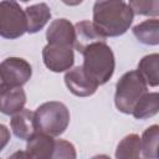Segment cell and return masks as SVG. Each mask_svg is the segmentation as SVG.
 Wrapping results in <instances>:
<instances>
[{"label":"cell","mask_w":159,"mask_h":159,"mask_svg":"<svg viewBox=\"0 0 159 159\" xmlns=\"http://www.w3.org/2000/svg\"><path fill=\"white\" fill-rule=\"evenodd\" d=\"M53 159L57 158H70L75 159L76 158V149L72 143L63 140V139H57L55 144V152H53Z\"/></svg>","instance_id":"obj_21"},{"label":"cell","mask_w":159,"mask_h":159,"mask_svg":"<svg viewBox=\"0 0 159 159\" xmlns=\"http://www.w3.org/2000/svg\"><path fill=\"white\" fill-rule=\"evenodd\" d=\"M158 142H159V127L153 124L143 132L140 138V154L144 158H158Z\"/></svg>","instance_id":"obj_18"},{"label":"cell","mask_w":159,"mask_h":159,"mask_svg":"<svg viewBox=\"0 0 159 159\" xmlns=\"http://www.w3.org/2000/svg\"><path fill=\"white\" fill-rule=\"evenodd\" d=\"M94 41H106V37H103L97 29L94 27L93 22L88 20L80 21L75 25V45L73 47L81 52L86 46Z\"/></svg>","instance_id":"obj_14"},{"label":"cell","mask_w":159,"mask_h":159,"mask_svg":"<svg viewBox=\"0 0 159 159\" xmlns=\"http://www.w3.org/2000/svg\"><path fill=\"white\" fill-rule=\"evenodd\" d=\"M133 14L157 17L159 15V0H129Z\"/></svg>","instance_id":"obj_20"},{"label":"cell","mask_w":159,"mask_h":159,"mask_svg":"<svg viewBox=\"0 0 159 159\" xmlns=\"http://www.w3.org/2000/svg\"><path fill=\"white\" fill-rule=\"evenodd\" d=\"M63 80L70 92L77 97H89L98 88V84L84 72L82 66L67 70Z\"/></svg>","instance_id":"obj_8"},{"label":"cell","mask_w":159,"mask_h":159,"mask_svg":"<svg viewBox=\"0 0 159 159\" xmlns=\"http://www.w3.org/2000/svg\"><path fill=\"white\" fill-rule=\"evenodd\" d=\"M148 84L137 70L125 72L116 84L114 104L124 114H130L138 99L147 92Z\"/></svg>","instance_id":"obj_4"},{"label":"cell","mask_w":159,"mask_h":159,"mask_svg":"<svg viewBox=\"0 0 159 159\" xmlns=\"http://www.w3.org/2000/svg\"><path fill=\"white\" fill-rule=\"evenodd\" d=\"M26 103V93L21 87H2L0 89V112L12 116Z\"/></svg>","instance_id":"obj_11"},{"label":"cell","mask_w":159,"mask_h":159,"mask_svg":"<svg viewBox=\"0 0 159 159\" xmlns=\"http://www.w3.org/2000/svg\"><path fill=\"white\" fill-rule=\"evenodd\" d=\"M145 83L150 87H158L159 84V55L150 53L144 56L139 63L137 70Z\"/></svg>","instance_id":"obj_17"},{"label":"cell","mask_w":159,"mask_h":159,"mask_svg":"<svg viewBox=\"0 0 159 159\" xmlns=\"http://www.w3.org/2000/svg\"><path fill=\"white\" fill-rule=\"evenodd\" d=\"M55 144L56 140L53 139V137L41 132H36L27 139L24 155L34 159H50L53 157Z\"/></svg>","instance_id":"obj_10"},{"label":"cell","mask_w":159,"mask_h":159,"mask_svg":"<svg viewBox=\"0 0 159 159\" xmlns=\"http://www.w3.org/2000/svg\"><path fill=\"white\" fill-rule=\"evenodd\" d=\"M159 111V94L158 92H145L133 107L130 114L135 119H147L155 116Z\"/></svg>","instance_id":"obj_16"},{"label":"cell","mask_w":159,"mask_h":159,"mask_svg":"<svg viewBox=\"0 0 159 159\" xmlns=\"http://www.w3.org/2000/svg\"><path fill=\"white\" fill-rule=\"evenodd\" d=\"M0 89H1V83H0Z\"/></svg>","instance_id":"obj_25"},{"label":"cell","mask_w":159,"mask_h":159,"mask_svg":"<svg viewBox=\"0 0 159 159\" xmlns=\"http://www.w3.org/2000/svg\"><path fill=\"white\" fill-rule=\"evenodd\" d=\"M81 53L83 55V70L84 72L98 84L107 83L116 67V60L112 48L106 41H94L86 46Z\"/></svg>","instance_id":"obj_2"},{"label":"cell","mask_w":159,"mask_h":159,"mask_svg":"<svg viewBox=\"0 0 159 159\" xmlns=\"http://www.w3.org/2000/svg\"><path fill=\"white\" fill-rule=\"evenodd\" d=\"M63 4H66V5H68V6H77V5H80L83 0H61Z\"/></svg>","instance_id":"obj_23"},{"label":"cell","mask_w":159,"mask_h":159,"mask_svg":"<svg viewBox=\"0 0 159 159\" xmlns=\"http://www.w3.org/2000/svg\"><path fill=\"white\" fill-rule=\"evenodd\" d=\"M32 75L31 65L21 57H7L0 63V83L2 87H22Z\"/></svg>","instance_id":"obj_6"},{"label":"cell","mask_w":159,"mask_h":159,"mask_svg":"<svg viewBox=\"0 0 159 159\" xmlns=\"http://www.w3.org/2000/svg\"><path fill=\"white\" fill-rule=\"evenodd\" d=\"M47 43L68 46L73 48L75 45V25L67 19L53 20L46 30Z\"/></svg>","instance_id":"obj_9"},{"label":"cell","mask_w":159,"mask_h":159,"mask_svg":"<svg viewBox=\"0 0 159 159\" xmlns=\"http://www.w3.org/2000/svg\"><path fill=\"white\" fill-rule=\"evenodd\" d=\"M134 14L124 0H96L93 25L103 37H117L125 34Z\"/></svg>","instance_id":"obj_1"},{"label":"cell","mask_w":159,"mask_h":159,"mask_svg":"<svg viewBox=\"0 0 159 159\" xmlns=\"http://www.w3.org/2000/svg\"><path fill=\"white\" fill-rule=\"evenodd\" d=\"M10 140V130L6 125L0 124V152L6 147V144Z\"/></svg>","instance_id":"obj_22"},{"label":"cell","mask_w":159,"mask_h":159,"mask_svg":"<svg viewBox=\"0 0 159 159\" xmlns=\"http://www.w3.org/2000/svg\"><path fill=\"white\" fill-rule=\"evenodd\" d=\"M10 127L12 129V133L17 138L27 140L34 133L37 132L34 119V112L26 108L16 112L10 119Z\"/></svg>","instance_id":"obj_12"},{"label":"cell","mask_w":159,"mask_h":159,"mask_svg":"<svg viewBox=\"0 0 159 159\" xmlns=\"http://www.w3.org/2000/svg\"><path fill=\"white\" fill-rule=\"evenodd\" d=\"M140 138L138 134H128L125 135L117 145L116 149V158L118 159H130V158H139L140 157Z\"/></svg>","instance_id":"obj_19"},{"label":"cell","mask_w":159,"mask_h":159,"mask_svg":"<svg viewBox=\"0 0 159 159\" xmlns=\"http://www.w3.org/2000/svg\"><path fill=\"white\" fill-rule=\"evenodd\" d=\"M137 40L144 45L157 46L159 43V21L157 17L148 19L133 27Z\"/></svg>","instance_id":"obj_15"},{"label":"cell","mask_w":159,"mask_h":159,"mask_svg":"<svg viewBox=\"0 0 159 159\" xmlns=\"http://www.w3.org/2000/svg\"><path fill=\"white\" fill-rule=\"evenodd\" d=\"M27 30L25 11L15 0L0 1V36L9 40L21 37Z\"/></svg>","instance_id":"obj_5"},{"label":"cell","mask_w":159,"mask_h":159,"mask_svg":"<svg viewBox=\"0 0 159 159\" xmlns=\"http://www.w3.org/2000/svg\"><path fill=\"white\" fill-rule=\"evenodd\" d=\"M20 1H22V2H27L29 0H20Z\"/></svg>","instance_id":"obj_24"},{"label":"cell","mask_w":159,"mask_h":159,"mask_svg":"<svg viewBox=\"0 0 159 159\" xmlns=\"http://www.w3.org/2000/svg\"><path fill=\"white\" fill-rule=\"evenodd\" d=\"M45 66L52 72H65L73 66L75 53L72 47L47 43L42 50Z\"/></svg>","instance_id":"obj_7"},{"label":"cell","mask_w":159,"mask_h":159,"mask_svg":"<svg viewBox=\"0 0 159 159\" xmlns=\"http://www.w3.org/2000/svg\"><path fill=\"white\" fill-rule=\"evenodd\" d=\"M34 119L37 132L58 137L70 124V111L62 102H45L34 112Z\"/></svg>","instance_id":"obj_3"},{"label":"cell","mask_w":159,"mask_h":159,"mask_svg":"<svg viewBox=\"0 0 159 159\" xmlns=\"http://www.w3.org/2000/svg\"><path fill=\"white\" fill-rule=\"evenodd\" d=\"M24 11H25L26 25H27L26 32L29 34L39 32L40 30L43 29V26L51 19V10L45 2L30 5Z\"/></svg>","instance_id":"obj_13"}]
</instances>
